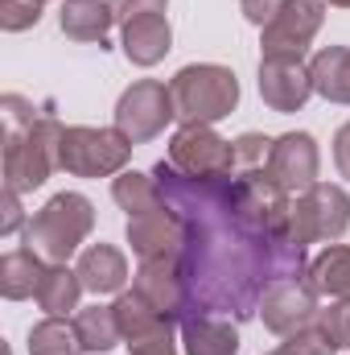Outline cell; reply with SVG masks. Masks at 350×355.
<instances>
[{"mask_svg": "<svg viewBox=\"0 0 350 355\" xmlns=\"http://www.w3.org/2000/svg\"><path fill=\"white\" fill-rule=\"evenodd\" d=\"M153 178L165 207L185 223L181 252L190 281V314H223L248 322L260 314L264 293L280 281L305 277V244L293 240V194L272 170H235L190 178L169 162H157Z\"/></svg>", "mask_w": 350, "mask_h": 355, "instance_id": "1", "label": "cell"}, {"mask_svg": "<svg viewBox=\"0 0 350 355\" xmlns=\"http://www.w3.org/2000/svg\"><path fill=\"white\" fill-rule=\"evenodd\" d=\"M91 232H95L91 198L79 190H62L25 223V248H33L46 265H66L87 244Z\"/></svg>", "mask_w": 350, "mask_h": 355, "instance_id": "2", "label": "cell"}, {"mask_svg": "<svg viewBox=\"0 0 350 355\" xmlns=\"http://www.w3.org/2000/svg\"><path fill=\"white\" fill-rule=\"evenodd\" d=\"M174 107L181 124H219L239 107V79L231 67L219 62H190L174 79Z\"/></svg>", "mask_w": 350, "mask_h": 355, "instance_id": "3", "label": "cell"}, {"mask_svg": "<svg viewBox=\"0 0 350 355\" xmlns=\"http://www.w3.org/2000/svg\"><path fill=\"white\" fill-rule=\"evenodd\" d=\"M62 132H66V124H58L54 116H37L33 128L8 132L4 137V186L17 190V194L46 186L50 174L58 170Z\"/></svg>", "mask_w": 350, "mask_h": 355, "instance_id": "4", "label": "cell"}, {"mask_svg": "<svg viewBox=\"0 0 350 355\" xmlns=\"http://www.w3.org/2000/svg\"><path fill=\"white\" fill-rule=\"evenodd\" d=\"M132 141L120 128H91V124H71L58 145V170L75 178H116L132 162Z\"/></svg>", "mask_w": 350, "mask_h": 355, "instance_id": "5", "label": "cell"}, {"mask_svg": "<svg viewBox=\"0 0 350 355\" xmlns=\"http://www.w3.org/2000/svg\"><path fill=\"white\" fill-rule=\"evenodd\" d=\"M350 227V194L334 182H313L309 190H301L293 198V215H288V232L297 244H334L342 240Z\"/></svg>", "mask_w": 350, "mask_h": 355, "instance_id": "6", "label": "cell"}, {"mask_svg": "<svg viewBox=\"0 0 350 355\" xmlns=\"http://www.w3.org/2000/svg\"><path fill=\"white\" fill-rule=\"evenodd\" d=\"M169 120H177L174 91L161 79H136L116 99V124L111 128H120L132 145H149L169 128Z\"/></svg>", "mask_w": 350, "mask_h": 355, "instance_id": "7", "label": "cell"}, {"mask_svg": "<svg viewBox=\"0 0 350 355\" xmlns=\"http://www.w3.org/2000/svg\"><path fill=\"white\" fill-rule=\"evenodd\" d=\"M169 166L190 178L235 174V141L219 137L214 124H181L169 137Z\"/></svg>", "mask_w": 350, "mask_h": 355, "instance_id": "8", "label": "cell"}, {"mask_svg": "<svg viewBox=\"0 0 350 355\" xmlns=\"http://www.w3.org/2000/svg\"><path fill=\"white\" fill-rule=\"evenodd\" d=\"M132 289L153 306L161 310L165 318H174L181 327V318H190V281H185V265L181 257H153V261H140L136 277H132Z\"/></svg>", "mask_w": 350, "mask_h": 355, "instance_id": "9", "label": "cell"}, {"mask_svg": "<svg viewBox=\"0 0 350 355\" xmlns=\"http://www.w3.org/2000/svg\"><path fill=\"white\" fill-rule=\"evenodd\" d=\"M309 95H313V75L301 54H264L260 58V99L272 112L293 116L309 103Z\"/></svg>", "mask_w": 350, "mask_h": 355, "instance_id": "10", "label": "cell"}, {"mask_svg": "<svg viewBox=\"0 0 350 355\" xmlns=\"http://www.w3.org/2000/svg\"><path fill=\"white\" fill-rule=\"evenodd\" d=\"M322 21H326V0H288L280 8V17L260 29L264 54H301L305 58L309 42L322 33Z\"/></svg>", "mask_w": 350, "mask_h": 355, "instance_id": "11", "label": "cell"}, {"mask_svg": "<svg viewBox=\"0 0 350 355\" xmlns=\"http://www.w3.org/2000/svg\"><path fill=\"white\" fill-rule=\"evenodd\" d=\"M317 310H322V306H317V293L305 285V277L272 285V289L264 293V302H260L264 327H268L272 335H280V339H288L293 331H305V327H313Z\"/></svg>", "mask_w": 350, "mask_h": 355, "instance_id": "12", "label": "cell"}, {"mask_svg": "<svg viewBox=\"0 0 350 355\" xmlns=\"http://www.w3.org/2000/svg\"><path fill=\"white\" fill-rule=\"evenodd\" d=\"M268 170L272 178L288 190V194H301L309 190L317 174H322V153H317V141L309 132H284L272 141V153H268Z\"/></svg>", "mask_w": 350, "mask_h": 355, "instance_id": "13", "label": "cell"}, {"mask_svg": "<svg viewBox=\"0 0 350 355\" xmlns=\"http://www.w3.org/2000/svg\"><path fill=\"white\" fill-rule=\"evenodd\" d=\"M124 236H128V244H132V252H136L140 261H153V257H181V252H185V240H190L185 223L177 219L169 207L132 215Z\"/></svg>", "mask_w": 350, "mask_h": 355, "instance_id": "14", "label": "cell"}, {"mask_svg": "<svg viewBox=\"0 0 350 355\" xmlns=\"http://www.w3.org/2000/svg\"><path fill=\"white\" fill-rule=\"evenodd\" d=\"M120 46H124V58L132 67H157L174 50L169 17L165 12H153V17H136V21L120 25Z\"/></svg>", "mask_w": 350, "mask_h": 355, "instance_id": "15", "label": "cell"}, {"mask_svg": "<svg viewBox=\"0 0 350 355\" xmlns=\"http://www.w3.org/2000/svg\"><path fill=\"white\" fill-rule=\"evenodd\" d=\"M111 306H116V322H120V335H124L128 352H132V347H140V343L165 339V335H174V331H177L174 318H165L161 310H153L136 289H124Z\"/></svg>", "mask_w": 350, "mask_h": 355, "instance_id": "16", "label": "cell"}, {"mask_svg": "<svg viewBox=\"0 0 350 355\" xmlns=\"http://www.w3.org/2000/svg\"><path fill=\"white\" fill-rule=\"evenodd\" d=\"M177 331L185 355H239V327L223 314H190Z\"/></svg>", "mask_w": 350, "mask_h": 355, "instance_id": "17", "label": "cell"}, {"mask_svg": "<svg viewBox=\"0 0 350 355\" xmlns=\"http://www.w3.org/2000/svg\"><path fill=\"white\" fill-rule=\"evenodd\" d=\"M79 281H83V289L95 293V297H103V293H124V285H128V257L116 248V244H91L79 252Z\"/></svg>", "mask_w": 350, "mask_h": 355, "instance_id": "18", "label": "cell"}, {"mask_svg": "<svg viewBox=\"0 0 350 355\" xmlns=\"http://www.w3.org/2000/svg\"><path fill=\"white\" fill-rule=\"evenodd\" d=\"M58 25L71 42H99V50H103L107 33L116 25V8H111V0H62Z\"/></svg>", "mask_w": 350, "mask_h": 355, "instance_id": "19", "label": "cell"}, {"mask_svg": "<svg viewBox=\"0 0 350 355\" xmlns=\"http://www.w3.org/2000/svg\"><path fill=\"white\" fill-rule=\"evenodd\" d=\"M305 285L317 293V297H330V302H350V244H330L322 248L309 268H305Z\"/></svg>", "mask_w": 350, "mask_h": 355, "instance_id": "20", "label": "cell"}, {"mask_svg": "<svg viewBox=\"0 0 350 355\" xmlns=\"http://www.w3.org/2000/svg\"><path fill=\"white\" fill-rule=\"evenodd\" d=\"M309 75L313 91L330 103H347L350 107V46H326L309 58Z\"/></svg>", "mask_w": 350, "mask_h": 355, "instance_id": "21", "label": "cell"}, {"mask_svg": "<svg viewBox=\"0 0 350 355\" xmlns=\"http://www.w3.org/2000/svg\"><path fill=\"white\" fill-rule=\"evenodd\" d=\"M46 277V261L33 248H12L0 257V293L8 302H25L37 297V285Z\"/></svg>", "mask_w": 350, "mask_h": 355, "instance_id": "22", "label": "cell"}, {"mask_svg": "<svg viewBox=\"0 0 350 355\" xmlns=\"http://www.w3.org/2000/svg\"><path fill=\"white\" fill-rule=\"evenodd\" d=\"M79 297H83L79 268L46 265V277H42V285H37V306H42L50 318H71V310H79Z\"/></svg>", "mask_w": 350, "mask_h": 355, "instance_id": "23", "label": "cell"}, {"mask_svg": "<svg viewBox=\"0 0 350 355\" xmlns=\"http://www.w3.org/2000/svg\"><path fill=\"white\" fill-rule=\"evenodd\" d=\"M111 198H116V207H120V211H128V219H132V215H145V211H161V207H165L161 186H157L153 170H149V174H140V170H124V174H116V178H111Z\"/></svg>", "mask_w": 350, "mask_h": 355, "instance_id": "24", "label": "cell"}, {"mask_svg": "<svg viewBox=\"0 0 350 355\" xmlns=\"http://www.w3.org/2000/svg\"><path fill=\"white\" fill-rule=\"evenodd\" d=\"M75 327H79V339H83V347L91 355H107L124 343L120 322H116V306H99L95 302V306L75 314Z\"/></svg>", "mask_w": 350, "mask_h": 355, "instance_id": "25", "label": "cell"}, {"mask_svg": "<svg viewBox=\"0 0 350 355\" xmlns=\"http://www.w3.org/2000/svg\"><path fill=\"white\" fill-rule=\"evenodd\" d=\"M83 339H79V327L71 318H42L33 331H29V355H83Z\"/></svg>", "mask_w": 350, "mask_h": 355, "instance_id": "26", "label": "cell"}, {"mask_svg": "<svg viewBox=\"0 0 350 355\" xmlns=\"http://www.w3.org/2000/svg\"><path fill=\"white\" fill-rule=\"evenodd\" d=\"M313 327L322 331V339L334 347V352H347L350 347V302H330V306H322L317 310V318H313Z\"/></svg>", "mask_w": 350, "mask_h": 355, "instance_id": "27", "label": "cell"}, {"mask_svg": "<svg viewBox=\"0 0 350 355\" xmlns=\"http://www.w3.org/2000/svg\"><path fill=\"white\" fill-rule=\"evenodd\" d=\"M42 21V0H0V29L25 33Z\"/></svg>", "mask_w": 350, "mask_h": 355, "instance_id": "28", "label": "cell"}, {"mask_svg": "<svg viewBox=\"0 0 350 355\" xmlns=\"http://www.w3.org/2000/svg\"><path fill=\"white\" fill-rule=\"evenodd\" d=\"M268 153H272V141L264 132H243L235 137V166L239 170H264L268 166Z\"/></svg>", "mask_w": 350, "mask_h": 355, "instance_id": "29", "label": "cell"}, {"mask_svg": "<svg viewBox=\"0 0 350 355\" xmlns=\"http://www.w3.org/2000/svg\"><path fill=\"white\" fill-rule=\"evenodd\" d=\"M0 112H4V137H8V132H25V128L37 124V107H33V99H25V95H4V99H0Z\"/></svg>", "mask_w": 350, "mask_h": 355, "instance_id": "30", "label": "cell"}, {"mask_svg": "<svg viewBox=\"0 0 350 355\" xmlns=\"http://www.w3.org/2000/svg\"><path fill=\"white\" fill-rule=\"evenodd\" d=\"M288 355H334V347L322 339V331L317 327H305V331H293L284 343H280Z\"/></svg>", "mask_w": 350, "mask_h": 355, "instance_id": "31", "label": "cell"}, {"mask_svg": "<svg viewBox=\"0 0 350 355\" xmlns=\"http://www.w3.org/2000/svg\"><path fill=\"white\" fill-rule=\"evenodd\" d=\"M111 8H116V21H120V25H128V21H136V17L165 12V8H169V0H111Z\"/></svg>", "mask_w": 350, "mask_h": 355, "instance_id": "32", "label": "cell"}, {"mask_svg": "<svg viewBox=\"0 0 350 355\" xmlns=\"http://www.w3.org/2000/svg\"><path fill=\"white\" fill-rule=\"evenodd\" d=\"M288 0H239V8H243V17L256 25V29H264V25H272L276 17H280V8H284Z\"/></svg>", "mask_w": 350, "mask_h": 355, "instance_id": "33", "label": "cell"}, {"mask_svg": "<svg viewBox=\"0 0 350 355\" xmlns=\"http://www.w3.org/2000/svg\"><path fill=\"white\" fill-rule=\"evenodd\" d=\"M0 211H4V215H0V236H12V232L21 227V194L4 186V202H0Z\"/></svg>", "mask_w": 350, "mask_h": 355, "instance_id": "34", "label": "cell"}, {"mask_svg": "<svg viewBox=\"0 0 350 355\" xmlns=\"http://www.w3.org/2000/svg\"><path fill=\"white\" fill-rule=\"evenodd\" d=\"M334 166H338V174L350 182V120L338 124V132H334Z\"/></svg>", "mask_w": 350, "mask_h": 355, "instance_id": "35", "label": "cell"}, {"mask_svg": "<svg viewBox=\"0 0 350 355\" xmlns=\"http://www.w3.org/2000/svg\"><path fill=\"white\" fill-rule=\"evenodd\" d=\"M132 355H177L174 335H165V339H153V343H140V347H132Z\"/></svg>", "mask_w": 350, "mask_h": 355, "instance_id": "36", "label": "cell"}, {"mask_svg": "<svg viewBox=\"0 0 350 355\" xmlns=\"http://www.w3.org/2000/svg\"><path fill=\"white\" fill-rule=\"evenodd\" d=\"M326 4H334V8H350V0H326Z\"/></svg>", "mask_w": 350, "mask_h": 355, "instance_id": "37", "label": "cell"}, {"mask_svg": "<svg viewBox=\"0 0 350 355\" xmlns=\"http://www.w3.org/2000/svg\"><path fill=\"white\" fill-rule=\"evenodd\" d=\"M264 355H288V352H284V347H276V352H264Z\"/></svg>", "mask_w": 350, "mask_h": 355, "instance_id": "38", "label": "cell"}, {"mask_svg": "<svg viewBox=\"0 0 350 355\" xmlns=\"http://www.w3.org/2000/svg\"><path fill=\"white\" fill-rule=\"evenodd\" d=\"M42 4H46V0H42Z\"/></svg>", "mask_w": 350, "mask_h": 355, "instance_id": "39", "label": "cell"}]
</instances>
